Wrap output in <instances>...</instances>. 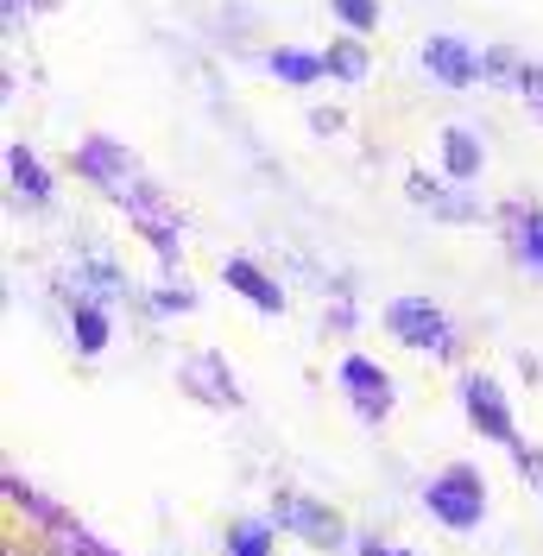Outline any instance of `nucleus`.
Here are the masks:
<instances>
[{
	"mask_svg": "<svg viewBox=\"0 0 543 556\" xmlns=\"http://www.w3.org/2000/svg\"><path fill=\"white\" fill-rule=\"evenodd\" d=\"M424 506H430V513H437L449 531H468V525H480V506H487V493H480V475H468V468H449L442 481H430Z\"/></svg>",
	"mask_w": 543,
	"mask_h": 556,
	"instance_id": "f257e3e1",
	"label": "nucleus"
},
{
	"mask_svg": "<svg viewBox=\"0 0 543 556\" xmlns=\"http://www.w3.org/2000/svg\"><path fill=\"white\" fill-rule=\"evenodd\" d=\"M386 323H392V336L411 342V348H430V354H449V348H455L449 316H442L437 304H424V298H399V304L386 311Z\"/></svg>",
	"mask_w": 543,
	"mask_h": 556,
	"instance_id": "f03ea898",
	"label": "nucleus"
},
{
	"mask_svg": "<svg viewBox=\"0 0 543 556\" xmlns=\"http://www.w3.org/2000/svg\"><path fill=\"white\" fill-rule=\"evenodd\" d=\"M341 386H348V399H354V412L361 417H386L392 412V386H386V374H379L374 361L348 354V361H341Z\"/></svg>",
	"mask_w": 543,
	"mask_h": 556,
	"instance_id": "7ed1b4c3",
	"label": "nucleus"
},
{
	"mask_svg": "<svg viewBox=\"0 0 543 556\" xmlns=\"http://www.w3.org/2000/svg\"><path fill=\"white\" fill-rule=\"evenodd\" d=\"M278 519L291 525V531H298L304 544H329V551L341 544V525H336V513L310 506V500H298V493H285V500H278Z\"/></svg>",
	"mask_w": 543,
	"mask_h": 556,
	"instance_id": "20e7f679",
	"label": "nucleus"
},
{
	"mask_svg": "<svg viewBox=\"0 0 543 556\" xmlns=\"http://www.w3.org/2000/svg\"><path fill=\"white\" fill-rule=\"evenodd\" d=\"M424 64H430V76L437 83H449V89H462V83H475V51L462 45V38H430L424 45Z\"/></svg>",
	"mask_w": 543,
	"mask_h": 556,
	"instance_id": "39448f33",
	"label": "nucleus"
},
{
	"mask_svg": "<svg viewBox=\"0 0 543 556\" xmlns=\"http://www.w3.org/2000/svg\"><path fill=\"white\" fill-rule=\"evenodd\" d=\"M462 392H468V412H475L480 430H487V437H500V443H512V417H506V399H500V386L475 374V380L462 386Z\"/></svg>",
	"mask_w": 543,
	"mask_h": 556,
	"instance_id": "423d86ee",
	"label": "nucleus"
},
{
	"mask_svg": "<svg viewBox=\"0 0 543 556\" xmlns=\"http://www.w3.org/2000/svg\"><path fill=\"white\" fill-rule=\"evenodd\" d=\"M228 285H235L240 298H253L260 311H272V316L285 311V291H278V285H272L260 266H253V260H228Z\"/></svg>",
	"mask_w": 543,
	"mask_h": 556,
	"instance_id": "0eeeda50",
	"label": "nucleus"
},
{
	"mask_svg": "<svg viewBox=\"0 0 543 556\" xmlns=\"http://www.w3.org/2000/svg\"><path fill=\"white\" fill-rule=\"evenodd\" d=\"M442 159H449V177L455 184H468V177H480V139L468 127H449L442 134Z\"/></svg>",
	"mask_w": 543,
	"mask_h": 556,
	"instance_id": "6e6552de",
	"label": "nucleus"
},
{
	"mask_svg": "<svg viewBox=\"0 0 543 556\" xmlns=\"http://www.w3.org/2000/svg\"><path fill=\"white\" fill-rule=\"evenodd\" d=\"M323 58H310V51H272V76H285V83H298V89H304V83H316V76H323Z\"/></svg>",
	"mask_w": 543,
	"mask_h": 556,
	"instance_id": "1a4fd4ad",
	"label": "nucleus"
},
{
	"mask_svg": "<svg viewBox=\"0 0 543 556\" xmlns=\"http://www.w3.org/2000/svg\"><path fill=\"white\" fill-rule=\"evenodd\" d=\"M7 165H13V184H20L26 197H51V177L38 172V159L26 152V146H13V152H7Z\"/></svg>",
	"mask_w": 543,
	"mask_h": 556,
	"instance_id": "9d476101",
	"label": "nucleus"
},
{
	"mask_svg": "<svg viewBox=\"0 0 543 556\" xmlns=\"http://www.w3.org/2000/svg\"><path fill=\"white\" fill-rule=\"evenodd\" d=\"M70 323H76V342L89 348V354L108 342V323H102V311H96V304H76V311H70Z\"/></svg>",
	"mask_w": 543,
	"mask_h": 556,
	"instance_id": "9b49d317",
	"label": "nucleus"
},
{
	"mask_svg": "<svg viewBox=\"0 0 543 556\" xmlns=\"http://www.w3.org/2000/svg\"><path fill=\"white\" fill-rule=\"evenodd\" d=\"M329 70H336L341 83H361V70H367V58H361L354 45H336V51H329Z\"/></svg>",
	"mask_w": 543,
	"mask_h": 556,
	"instance_id": "f8f14e48",
	"label": "nucleus"
},
{
	"mask_svg": "<svg viewBox=\"0 0 543 556\" xmlns=\"http://www.w3.org/2000/svg\"><path fill=\"white\" fill-rule=\"evenodd\" d=\"M336 13L348 20V26H354V33H367V26L379 20V7H374V0H336Z\"/></svg>",
	"mask_w": 543,
	"mask_h": 556,
	"instance_id": "ddd939ff",
	"label": "nucleus"
},
{
	"mask_svg": "<svg viewBox=\"0 0 543 556\" xmlns=\"http://www.w3.org/2000/svg\"><path fill=\"white\" fill-rule=\"evenodd\" d=\"M266 544H272L266 525H240L235 531V556H266Z\"/></svg>",
	"mask_w": 543,
	"mask_h": 556,
	"instance_id": "4468645a",
	"label": "nucleus"
},
{
	"mask_svg": "<svg viewBox=\"0 0 543 556\" xmlns=\"http://www.w3.org/2000/svg\"><path fill=\"white\" fill-rule=\"evenodd\" d=\"M518 247H525V260L543 266V215H525V228H518Z\"/></svg>",
	"mask_w": 543,
	"mask_h": 556,
	"instance_id": "2eb2a0df",
	"label": "nucleus"
},
{
	"mask_svg": "<svg viewBox=\"0 0 543 556\" xmlns=\"http://www.w3.org/2000/svg\"><path fill=\"white\" fill-rule=\"evenodd\" d=\"M518 89L531 96V108H543V64H525V70H518Z\"/></svg>",
	"mask_w": 543,
	"mask_h": 556,
	"instance_id": "dca6fc26",
	"label": "nucleus"
},
{
	"mask_svg": "<svg viewBox=\"0 0 543 556\" xmlns=\"http://www.w3.org/2000/svg\"><path fill=\"white\" fill-rule=\"evenodd\" d=\"M310 127H316V134H336V127H341V114H329V108H316V114H310Z\"/></svg>",
	"mask_w": 543,
	"mask_h": 556,
	"instance_id": "f3484780",
	"label": "nucleus"
},
{
	"mask_svg": "<svg viewBox=\"0 0 543 556\" xmlns=\"http://www.w3.org/2000/svg\"><path fill=\"white\" fill-rule=\"evenodd\" d=\"M367 556H405V551H379V544H367Z\"/></svg>",
	"mask_w": 543,
	"mask_h": 556,
	"instance_id": "a211bd4d",
	"label": "nucleus"
}]
</instances>
